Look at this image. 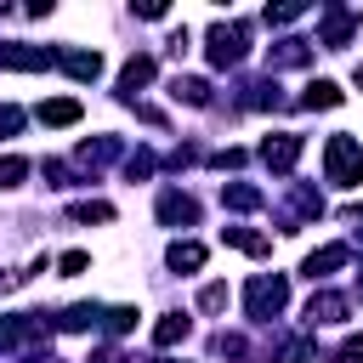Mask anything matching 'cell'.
<instances>
[{"mask_svg": "<svg viewBox=\"0 0 363 363\" xmlns=\"http://www.w3.org/2000/svg\"><path fill=\"white\" fill-rule=\"evenodd\" d=\"M113 153H119V142H113V136H102V142H85V147H79V164H91V170H96V164H102V159H113Z\"/></svg>", "mask_w": 363, "mask_h": 363, "instance_id": "obj_22", "label": "cell"}, {"mask_svg": "<svg viewBox=\"0 0 363 363\" xmlns=\"http://www.w3.org/2000/svg\"><path fill=\"white\" fill-rule=\"evenodd\" d=\"M23 130V108H0V136H17Z\"/></svg>", "mask_w": 363, "mask_h": 363, "instance_id": "obj_31", "label": "cell"}, {"mask_svg": "<svg viewBox=\"0 0 363 363\" xmlns=\"http://www.w3.org/2000/svg\"><path fill=\"white\" fill-rule=\"evenodd\" d=\"M45 323H40V312H23V318H0V352H11V346H23V340H34Z\"/></svg>", "mask_w": 363, "mask_h": 363, "instance_id": "obj_8", "label": "cell"}, {"mask_svg": "<svg viewBox=\"0 0 363 363\" xmlns=\"http://www.w3.org/2000/svg\"><path fill=\"white\" fill-rule=\"evenodd\" d=\"M153 164H159V159H153L147 147H136V153L125 159V176H130V182H142V176H153Z\"/></svg>", "mask_w": 363, "mask_h": 363, "instance_id": "obj_24", "label": "cell"}, {"mask_svg": "<svg viewBox=\"0 0 363 363\" xmlns=\"http://www.w3.org/2000/svg\"><path fill=\"white\" fill-rule=\"evenodd\" d=\"M346 318V295H335V289H318L312 301H306V323L312 329H323V323H340Z\"/></svg>", "mask_w": 363, "mask_h": 363, "instance_id": "obj_6", "label": "cell"}, {"mask_svg": "<svg viewBox=\"0 0 363 363\" xmlns=\"http://www.w3.org/2000/svg\"><path fill=\"white\" fill-rule=\"evenodd\" d=\"M216 164H221V170H233V164H244V147H221V153H216Z\"/></svg>", "mask_w": 363, "mask_h": 363, "instance_id": "obj_33", "label": "cell"}, {"mask_svg": "<svg viewBox=\"0 0 363 363\" xmlns=\"http://www.w3.org/2000/svg\"><path fill=\"white\" fill-rule=\"evenodd\" d=\"M301 11H306V6H267V23H272V28H284V23H295Z\"/></svg>", "mask_w": 363, "mask_h": 363, "instance_id": "obj_28", "label": "cell"}, {"mask_svg": "<svg viewBox=\"0 0 363 363\" xmlns=\"http://www.w3.org/2000/svg\"><path fill=\"white\" fill-rule=\"evenodd\" d=\"M40 176H45V187H68V164H57V159H45Z\"/></svg>", "mask_w": 363, "mask_h": 363, "instance_id": "obj_29", "label": "cell"}, {"mask_svg": "<svg viewBox=\"0 0 363 363\" xmlns=\"http://www.w3.org/2000/svg\"><path fill=\"white\" fill-rule=\"evenodd\" d=\"M340 357H346V363H363V335H346V340H340Z\"/></svg>", "mask_w": 363, "mask_h": 363, "instance_id": "obj_32", "label": "cell"}, {"mask_svg": "<svg viewBox=\"0 0 363 363\" xmlns=\"http://www.w3.org/2000/svg\"><path fill=\"white\" fill-rule=\"evenodd\" d=\"M216 352H221V357H244L250 346H244V335H216Z\"/></svg>", "mask_w": 363, "mask_h": 363, "instance_id": "obj_30", "label": "cell"}, {"mask_svg": "<svg viewBox=\"0 0 363 363\" xmlns=\"http://www.w3.org/2000/svg\"><path fill=\"white\" fill-rule=\"evenodd\" d=\"M164 261H170L176 272H199V267H204V244H193V238H176Z\"/></svg>", "mask_w": 363, "mask_h": 363, "instance_id": "obj_16", "label": "cell"}, {"mask_svg": "<svg viewBox=\"0 0 363 363\" xmlns=\"http://www.w3.org/2000/svg\"><path fill=\"white\" fill-rule=\"evenodd\" d=\"M57 267H62V278H79V272L91 267V255H85V250H68V255H62Z\"/></svg>", "mask_w": 363, "mask_h": 363, "instance_id": "obj_27", "label": "cell"}, {"mask_svg": "<svg viewBox=\"0 0 363 363\" xmlns=\"http://www.w3.org/2000/svg\"><path fill=\"white\" fill-rule=\"evenodd\" d=\"M346 261H352V250H346V244H323V250H312V255H306V278H329V272H335V267H346Z\"/></svg>", "mask_w": 363, "mask_h": 363, "instance_id": "obj_11", "label": "cell"}, {"mask_svg": "<svg viewBox=\"0 0 363 363\" xmlns=\"http://www.w3.org/2000/svg\"><path fill=\"white\" fill-rule=\"evenodd\" d=\"M357 85H363V62H357Z\"/></svg>", "mask_w": 363, "mask_h": 363, "instance_id": "obj_35", "label": "cell"}, {"mask_svg": "<svg viewBox=\"0 0 363 363\" xmlns=\"http://www.w3.org/2000/svg\"><path fill=\"white\" fill-rule=\"evenodd\" d=\"M147 79H153V57H130V62L119 68V96H125V102H136V91H142Z\"/></svg>", "mask_w": 363, "mask_h": 363, "instance_id": "obj_10", "label": "cell"}, {"mask_svg": "<svg viewBox=\"0 0 363 363\" xmlns=\"http://www.w3.org/2000/svg\"><path fill=\"white\" fill-rule=\"evenodd\" d=\"M40 363H62V357H40Z\"/></svg>", "mask_w": 363, "mask_h": 363, "instance_id": "obj_36", "label": "cell"}, {"mask_svg": "<svg viewBox=\"0 0 363 363\" xmlns=\"http://www.w3.org/2000/svg\"><path fill=\"white\" fill-rule=\"evenodd\" d=\"M159 221H164V227H193V221H199V204L170 187V193H159Z\"/></svg>", "mask_w": 363, "mask_h": 363, "instance_id": "obj_5", "label": "cell"}, {"mask_svg": "<svg viewBox=\"0 0 363 363\" xmlns=\"http://www.w3.org/2000/svg\"><path fill=\"white\" fill-rule=\"evenodd\" d=\"M57 51L45 45H0V68H51Z\"/></svg>", "mask_w": 363, "mask_h": 363, "instance_id": "obj_9", "label": "cell"}, {"mask_svg": "<svg viewBox=\"0 0 363 363\" xmlns=\"http://www.w3.org/2000/svg\"><path fill=\"white\" fill-rule=\"evenodd\" d=\"M227 301H233L227 284H204V289H199V306H204V312H227Z\"/></svg>", "mask_w": 363, "mask_h": 363, "instance_id": "obj_23", "label": "cell"}, {"mask_svg": "<svg viewBox=\"0 0 363 363\" xmlns=\"http://www.w3.org/2000/svg\"><path fill=\"white\" fill-rule=\"evenodd\" d=\"M187 329H193V323H187L182 312H164V318L153 323V346H182V340H187Z\"/></svg>", "mask_w": 363, "mask_h": 363, "instance_id": "obj_17", "label": "cell"}, {"mask_svg": "<svg viewBox=\"0 0 363 363\" xmlns=\"http://www.w3.org/2000/svg\"><path fill=\"white\" fill-rule=\"evenodd\" d=\"M301 62H306V40H284L272 51V68H301Z\"/></svg>", "mask_w": 363, "mask_h": 363, "instance_id": "obj_21", "label": "cell"}, {"mask_svg": "<svg viewBox=\"0 0 363 363\" xmlns=\"http://www.w3.org/2000/svg\"><path fill=\"white\" fill-rule=\"evenodd\" d=\"M335 102H340V85L335 79H312L306 96H301V108H335Z\"/></svg>", "mask_w": 363, "mask_h": 363, "instance_id": "obj_19", "label": "cell"}, {"mask_svg": "<svg viewBox=\"0 0 363 363\" xmlns=\"http://www.w3.org/2000/svg\"><path fill=\"white\" fill-rule=\"evenodd\" d=\"M323 170H329L335 187H357V182H363V147H357L346 130L329 136V142H323Z\"/></svg>", "mask_w": 363, "mask_h": 363, "instance_id": "obj_1", "label": "cell"}, {"mask_svg": "<svg viewBox=\"0 0 363 363\" xmlns=\"http://www.w3.org/2000/svg\"><path fill=\"white\" fill-rule=\"evenodd\" d=\"M68 216H74V221H113V204H102V199H79V204H68Z\"/></svg>", "mask_w": 363, "mask_h": 363, "instance_id": "obj_20", "label": "cell"}, {"mask_svg": "<svg viewBox=\"0 0 363 363\" xmlns=\"http://www.w3.org/2000/svg\"><path fill=\"white\" fill-rule=\"evenodd\" d=\"M221 238H227L233 250H244V255H272V238H267V233H250V227H221Z\"/></svg>", "mask_w": 363, "mask_h": 363, "instance_id": "obj_14", "label": "cell"}, {"mask_svg": "<svg viewBox=\"0 0 363 363\" xmlns=\"http://www.w3.org/2000/svg\"><path fill=\"white\" fill-rule=\"evenodd\" d=\"M352 28H357V17H352V11H340V6H329V11H323V34H318V45L340 51V45L352 40Z\"/></svg>", "mask_w": 363, "mask_h": 363, "instance_id": "obj_7", "label": "cell"}, {"mask_svg": "<svg viewBox=\"0 0 363 363\" xmlns=\"http://www.w3.org/2000/svg\"><path fill=\"white\" fill-rule=\"evenodd\" d=\"M244 45H250V28H244V23H216V28H210V62H216V68L244 62Z\"/></svg>", "mask_w": 363, "mask_h": 363, "instance_id": "obj_3", "label": "cell"}, {"mask_svg": "<svg viewBox=\"0 0 363 363\" xmlns=\"http://www.w3.org/2000/svg\"><path fill=\"white\" fill-rule=\"evenodd\" d=\"M295 159H301V136H295V130H278V136L261 142V164H267V170L284 176V170H295Z\"/></svg>", "mask_w": 363, "mask_h": 363, "instance_id": "obj_4", "label": "cell"}, {"mask_svg": "<svg viewBox=\"0 0 363 363\" xmlns=\"http://www.w3.org/2000/svg\"><path fill=\"white\" fill-rule=\"evenodd\" d=\"M40 125H79V102L74 96H51V102H40Z\"/></svg>", "mask_w": 363, "mask_h": 363, "instance_id": "obj_13", "label": "cell"}, {"mask_svg": "<svg viewBox=\"0 0 363 363\" xmlns=\"http://www.w3.org/2000/svg\"><path fill=\"white\" fill-rule=\"evenodd\" d=\"M170 96H176V102H187V108H204V102H210V85H204V79H193V74H187V79L176 74Z\"/></svg>", "mask_w": 363, "mask_h": 363, "instance_id": "obj_18", "label": "cell"}, {"mask_svg": "<svg viewBox=\"0 0 363 363\" xmlns=\"http://www.w3.org/2000/svg\"><path fill=\"white\" fill-rule=\"evenodd\" d=\"M221 204H227V210H261L267 199H261V187H250V182H227V187H221Z\"/></svg>", "mask_w": 363, "mask_h": 363, "instance_id": "obj_15", "label": "cell"}, {"mask_svg": "<svg viewBox=\"0 0 363 363\" xmlns=\"http://www.w3.org/2000/svg\"><path fill=\"white\" fill-rule=\"evenodd\" d=\"M85 363H125V357H119V352H113V346H102V352H91V357H85Z\"/></svg>", "mask_w": 363, "mask_h": 363, "instance_id": "obj_34", "label": "cell"}, {"mask_svg": "<svg viewBox=\"0 0 363 363\" xmlns=\"http://www.w3.org/2000/svg\"><path fill=\"white\" fill-rule=\"evenodd\" d=\"M57 62L68 68V79H96L102 74V57L96 51H57Z\"/></svg>", "mask_w": 363, "mask_h": 363, "instance_id": "obj_12", "label": "cell"}, {"mask_svg": "<svg viewBox=\"0 0 363 363\" xmlns=\"http://www.w3.org/2000/svg\"><path fill=\"white\" fill-rule=\"evenodd\" d=\"M357 295H363V272H357Z\"/></svg>", "mask_w": 363, "mask_h": 363, "instance_id": "obj_37", "label": "cell"}, {"mask_svg": "<svg viewBox=\"0 0 363 363\" xmlns=\"http://www.w3.org/2000/svg\"><path fill=\"white\" fill-rule=\"evenodd\" d=\"M23 176H28V159H17V153H6V159H0V187H17Z\"/></svg>", "mask_w": 363, "mask_h": 363, "instance_id": "obj_25", "label": "cell"}, {"mask_svg": "<svg viewBox=\"0 0 363 363\" xmlns=\"http://www.w3.org/2000/svg\"><path fill=\"white\" fill-rule=\"evenodd\" d=\"M284 301H289V284L278 278V272H255L250 284H244V306H250V318H278L284 312Z\"/></svg>", "mask_w": 363, "mask_h": 363, "instance_id": "obj_2", "label": "cell"}, {"mask_svg": "<svg viewBox=\"0 0 363 363\" xmlns=\"http://www.w3.org/2000/svg\"><path fill=\"white\" fill-rule=\"evenodd\" d=\"M102 318H108V329H113V335L136 329V306H113V312H102Z\"/></svg>", "mask_w": 363, "mask_h": 363, "instance_id": "obj_26", "label": "cell"}]
</instances>
